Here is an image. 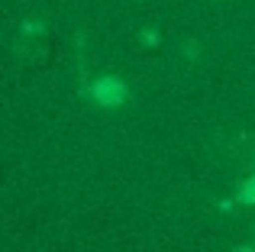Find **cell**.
<instances>
[{
    "label": "cell",
    "mask_w": 255,
    "mask_h": 252,
    "mask_svg": "<svg viewBox=\"0 0 255 252\" xmlns=\"http://www.w3.org/2000/svg\"><path fill=\"white\" fill-rule=\"evenodd\" d=\"M19 32H23V36H45V26L36 23V19H26V23L19 26Z\"/></svg>",
    "instance_id": "obj_3"
},
{
    "label": "cell",
    "mask_w": 255,
    "mask_h": 252,
    "mask_svg": "<svg viewBox=\"0 0 255 252\" xmlns=\"http://www.w3.org/2000/svg\"><path fill=\"white\" fill-rule=\"evenodd\" d=\"M239 197H243L246 204H255V178H246L243 188H239Z\"/></svg>",
    "instance_id": "obj_4"
},
{
    "label": "cell",
    "mask_w": 255,
    "mask_h": 252,
    "mask_svg": "<svg viewBox=\"0 0 255 252\" xmlns=\"http://www.w3.org/2000/svg\"><path fill=\"white\" fill-rule=\"evenodd\" d=\"M87 94L94 97V104L113 110V107H123L126 104V84L120 81V78H113V75H104V78H97V81L91 84Z\"/></svg>",
    "instance_id": "obj_1"
},
{
    "label": "cell",
    "mask_w": 255,
    "mask_h": 252,
    "mask_svg": "<svg viewBox=\"0 0 255 252\" xmlns=\"http://www.w3.org/2000/svg\"><path fill=\"white\" fill-rule=\"evenodd\" d=\"M181 52H184V58H187V62H197V58H200V52H204V45H200V39L187 36V39H181Z\"/></svg>",
    "instance_id": "obj_2"
},
{
    "label": "cell",
    "mask_w": 255,
    "mask_h": 252,
    "mask_svg": "<svg viewBox=\"0 0 255 252\" xmlns=\"http://www.w3.org/2000/svg\"><path fill=\"white\" fill-rule=\"evenodd\" d=\"M139 42H142V45H158L162 36H158L155 29H142V32H139Z\"/></svg>",
    "instance_id": "obj_5"
}]
</instances>
